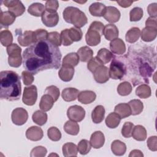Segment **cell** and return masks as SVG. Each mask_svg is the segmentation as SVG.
I'll return each mask as SVG.
<instances>
[{
  "mask_svg": "<svg viewBox=\"0 0 157 157\" xmlns=\"http://www.w3.org/2000/svg\"><path fill=\"white\" fill-rule=\"evenodd\" d=\"M61 56L58 47L48 40L39 41L32 44L23 52V67L33 75L44 70L57 69L61 65Z\"/></svg>",
  "mask_w": 157,
  "mask_h": 157,
  "instance_id": "obj_1",
  "label": "cell"
},
{
  "mask_svg": "<svg viewBox=\"0 0 157 157\" xmlns=\"http://www.w3.org/2000/svg\"><path fill=\"white\" fill-rule=\"evenodd\" d=\"M21 93L20 77L14 71L0 72V98L9 101H18Z\"/></svg>",
  "mask_w": 157,
  "mask_h": 157,
  "instance_id": "obj_2",
  "label": "cell"
},
{
  "mask_svg": "<svg viewBox=\"0 0 157 157\" xmlns=\"http://www.w3.org/2000/svg\"><path fill=\"white\" fill-rule=\"evenodd\" d=\"M63 18L66 22L71 23L76 28L84 26L88 22L85 14L79 9L75 7H67L63 12Z\"/></svg>",
  "mask_w": 157,
  "mask_h": 157,
  "instance_id": "obj_3",
  "label": "cell"
},
{
  "mask_svg": "<svg viewBox=\"0 0 157 157\" xmlns=\"http://www.w3.org/2000/svg\"><path fill=\"white\" fill-rule=\"evenodd\" d=\"M21 52V48L17 44H12L7 47V53L9 56L8 63L10 66L18 67L21 66L23 59Z\"/></svg>",
  "mask_w": 157,
  "mask_h": 157,
  "instance_id": "obj_4",
  "label": "cell"
},
{
  "mask_svg": "<svg viewBox=\"0 0 157 157\" xmlns=\"http://www.w3.org/2000/svg\"><path fill=\"white\" fill-rule=\"evenodd\" d=\"M126 74V68L121 61L115 58L112 60L109 70V77L114 80H121Z\"/></svg>",
  "mask_w": 157,
  "mask_h": 157,
  "instance_id": "obj_5",
  "label": "cell"
},
{
  "mask_svg": "<svg viewBox=\"0 0 157 157\" xmlns=\"http://www.w3.org/2000/svg\"><path fill=\"white\" fill-rule=\"evenodd\" d=\"M37 98V90L35 85H30L24 88L22 101L27 105H34Z\"/></svg>",
  "mask_w": 157,
  "mask_h": 157,
  "instance_id": "obj_6",
  "label": "cell"
},
{
  "mask_svg": "<svg viewBox=\"0 0 157 157\" xmlns=\"http://www.w3.org/2000/svg\"><path fill=\"white\" fill-rule=\"evenodd\" d=\"M67 116L72 121L80 122L85 118V110L80 105H72L69 107L67 110Z\"/></svg>",
  "mask_w": 157,
  "mask_h": 157,
  "instance_id": "obj_7",
  "label": "cell"
},
{
  "mask_svg": "<svg viewBox=\"0 0 157 157\" xmlns=\"http://www.w3.org/2000/svg\"><path fill=\"white\" fill-rule=\"evenodd\" d=\"M11 118L13 124L18 126L23 125L28 120V112L22 107L16 108L12 112Z\"/></svg>",
  "mask_w": 157,
  "mask_h": 157,
  "instance_id": "obj_8",
  "label": "cell"
},
{
  "mask_svg": "<svg viewBox=\"0 0 157 157\" xmlns=\"http://www.w3.org/2000/svg\"><path fill=\"white\" fill-rule=\"evenodd\" d=\"M2 2L8 8L9 11L13 13L16 17L21 16L25 12V7L20 1H3Z\"/></svg>",
  "mask_w": 157,
  "mask_h": 157,
  "instance_id": "obj_9",
  "label": "cell"
},
{
  "mask_svg": "<svg viewBox=\"0 0 157 157\" xmlns=\"http://www.w3.org/2000/svg\"><path fill=\"white\" fill-rule=\"evenodd\" d=\"M93 74L95 81L99 83H104L109 79V69L104 65L98 67Z\"/></svg>",
  "mask_w": 157,
  "mask_h": 157,
  "instance_id": "obj_10",
  "label": "cell"
},
{
  "mask_svg": "<svg viewBox=\"0 0 157 157\" xmlns=\"http://www.w3.org/2000/svg\"><path fill=\"white\" fill-rule=\"evenodd\" d=\"M121 13L119 10L113 6H108L105 7L104 13V18L109 22L113 23L118 21L120 18Z\"/></svg>",
  "mask_w": 157,
  "mask_h": 157,
  "instance_id": "obj_11",
  "label": "cell"
},
{
  "mask_svg": "<svg viewBox=\"0 0 157 157\" xmlns=\"http://www.w3.org/2000/svg\"><path fill=\"white\" fill-rule=\"evenodd\" d=\"M42 23L47 27H54L59 21V15L57 12L50 13L44 11L41 16Z\"/></svg>",
  "mask_w": 157,
  "mask_h": 157,
  "instance_id": "obj_12",
  "label": "cell"
},
{
  "mask_svg": "<svg viewBox=\"0 0 157 157\" xmlns=\"http://www.w3.org/2000/svg\"><path fill=\"white\" fill-rule=\"evenodd\" d=\"M101 34L97 31L88 28L85 34L86 44L90 46H96L101 42Z\"/></svg>",
  "mask_w": 157,
  "mask_h": 157,
  "instance_id": "obj_13",
  "label": "cell"
},
{
  "mask_svg": "<svg viewBox=\"0 0 157 157\" xmlns=\"http://www.w3.org/2000/svg\"><path fill=\"white\" fill-rule=\"evenodd\" d=\"M44 136L42 129L36 126L29 128L26 131V137L31 141H38L42 139Z\"/></svg>",
  "mask_w": 157,
  "mask_h": 157,
  "instance_id": "obj_14",
  "label": "cell"
},
{
  "mask_svg": "<svg viewBox=\"0 0 157 157\" xmlns=\"http://www.w3.org/2000/svg\"><path fill=\"white\" fill-rule=\"evenodd\" d=\"M110 48L113 53L123 55L126 52V45L123 40L120 38H116L111 40Z\"/></svg>",
  "mask_w": 157,
  "mask_h": 157,
  "instance_id": "obj_15",
  "label": "cell"
},
{
  "mask_svg": "<svg viewBox=\"0 0 157 157\" xmlns=\"http://www.w3.org/2000/svg\"><path fill=\"white\" fill-rule=\"evenodd\" d=\"M18 42L21 46L27 47L34 43V31H25L18 36Z\"/></svg>",
  "mask_w": 157,
  "mask_h": 157,
  "instance_id": "obj_16",
  "label": "cell"
},
{
  "mask_svg": "<svg viewBox=\"0 0 157 157\" xmlns=\"http://www.w3.org/2000/svg\"><path fill=\"white\" fill-rule=\"evenodd\" d=\"M90 142L94 148L97 149L101 148L105 142V137L103 132L100 131L93 132L90 137Z\"/></svg>",
  "mask_w": 157,
  "mask_h": 157,
  "instance_id": "obj_17",
  "label": "cell"
},
{
  "mask_svg": "<svg viewBox=\"0 0 157 157\" xmlns=\"http://www.w3.org/2000/svg\"><path fill=\"white\" fill-rule=\"evenodd\" d=\"M96 98V93L91 90H84L80 91L77 96L78 101L83 104L93 102Z\"/></svg>",
  "mask_w": 157,
  "mask_h": 157,
  "instance_id": "obj_18",
  "label": "cell"
},
{
  "mask_svg": "<svg viewBox=\"0 0 157 157\" xmlns=\"http://www.w3.org/2000/svg\"><path fill=\"white\" fill-rule=\"evenodd\" d=\"M74 68L72 66L62 65L58 72V76L64 82L71 81L74 74Z\"/></svg>",
  "mask_w": 157,
  "mask_h": 157,
  "instance_id": "obj_19",
  "label": "cell"
},
{
  "mask_svg": "<svg viewBox=\"0 0 157 157\" xmlns=\"http://www.w3.org/2000/svg\"><path fill=\"white\" fill-rule=\"evenodd\" d=\"M119 31L117 27L113 24L106 25L103 29V35L108 40H112L118 38Z\"/></svg>",
  "mask_w": 157,
  "mask_h": 157,
  "instance_id": "obj_20",
  "label": "cell"
},
{
  "mask_svg": "<svg viewBox=\"0 0 157 157\" xmlns=\"http://www.w3.org/2000/svg\"><path fill=\"white\" fill-rule=\"evenodd\" d=\"M16 16L10 11H1L0 23L1 27H8L13 24L15 20Z\"/></svg>",
  "mask_w": 157,
  "mask_h": 157,
  "instance_id": "obj_21",
  "label": "cell"
},
{
  "mask_svg": "<svg viewBox=\"0 0 157 157\" xmlns=\"http://www.w3.org/2000/svg\"><path fill=\"white\" fill-rule=\"evenodd\" d=\"M141 39L145 42H151L155 39L157 36V28L145 27L140 32Z\"/></svg>",
  "mask_w": 157,
  "mask_h": 157,
  "instance_id": "obj_22",
  "label": "cell"
},
{
  "mask_svg": "<svg viewBox=\"0 0 157 157\" xmlns=\"http://www.w3.org/2000/svg\"><path fill=\"white\" fill-rule=\"evenodd\" d=\"M54 102L53 98L50 94H44L40 99L39 108L44 112H47L52 108Z\"/></svg>",
  "mask_w": 157,
  "mask_h": 157,
  "instance_id": "obj_23",
  "label": "cell"
},
{
  "mask_svg": "<svg viewBox=\"0 0 157 157\" xmlns=\"http://www.w3.org/2000/svg\"><path fill=\"white\" fill-rule=\"evenodd\" d=\"M105 116V109L101 105H99L95 107L91 113V118L93 123L98 124L102 122Z\"/></svg>",
  "mask_w": 157,
  "mask_h": 157,
  "instance_id": "obj_24",
  "label": "cell"
},
{
  "mask_svg": "<svg viewBox=\"0 0 157 157\" xmlns=\"http://www.w3.org/2000/svg\"><path fill=\"white\" fill-rule=\"evenodd\" d=\"M79 93V91L75 88H66L62 91L61 96L64 101L71 102L75 101Z\"/></svg>",
  "mask_w": 157,
  "mask_h": 157,
  "instance_id": "obj_25",
  "label": "cell"
},
{
  "mask_svg": "<svg viewBox=\"0 0 157 157\" xmlns=\"http://www.w3.org/2000/svg\"><path fill=\"white\" fill-rule=\"evenodd\" d=\"M77 53L81 61L88 62L93 58V51L88 46H83L78 50Z\"/></svg>",
  "mask_w": 157,
  "mask_h": 157,
  "instance_id": "obj_26",
  "label": "cell"
},
{
  "mask_svg": "<svg viewBox=\"0 0 157 157\" xmlns=\"http://www.w3.org/2000/svg\"><path fill=\"white\" fill-rule=\"evenodd\" d=\"M114 111L119 115L121 118H125L131 115V108L127 103H120L117 104L115 107Z\"/></svg>",
  "mask_w": 157,
  "mask_h": 157,
  "instance_id": "obj_27",
  "label": "cell"
},
{
  "mask_svg": "<svg viewBox=\"0 0 157 157\" xmlns=\"http://www.w3.org/2000/svg\"><path fill=\"white\" fill-rule=\"evenodd\" d=\"M105 7H106L104 4L96 2L90 5L89 7V12L93 16L103 17Z\"/></svg>",
  "mask_w": 157,
  "mask_h": 157,
  "instance_id": "obj_28",
  "label": "cell"
},
{
  "mask_svg": "<svg viewBox=\"0 0 157 157\" xmlns=\"http://www.w3.org/2000/svg\"><path fill=\"white\" fill-rule=\"evenodd\" d=\"M111 150L114 155L122 156L126 151V145L124 142L119 140H115L111 144Z\"/></svg>",
  "mask_w": 157,
  "mask_h": 157,
  "instance_id": "obj_29",
  "label": "cell"
},
{
  "mask_svg": "<svg viewBox=\"0 0 157 157\" xmlns=\"http://www.w3.org/2000/svg\"><path fill=\"white\" fill-rule=\"evenodd\" d=\"M121 117L115 112H112L107 115L105 123L106 126L109 128H116L120 124Z\"/></svg>",
  "mask_w": 157,
  "mask_h": 157,
  "instance_id": "obj_30",
  "label": "cell"
},
{
  "mask_svg": "<svg viewBox=\"0 0 157 157\" xmlns=\"http://www.w3.org/2000/svg\"><path fill=\"white\" fill-rule=\"evenodd\" d=\"M147 131L145 128L142 125H137L134 126L132 136V137L138 141H144L147 138Z\"/></svg>",
  "mask_w": 157,
  "mask_h": 157,
  "instance_id": "obj_31",
  "label": "cell"
},
{
  "mask_svg": "<svg viewBox=\"0 0 157 157\" xmlns=\"http://www.w3.org/2000/svg\"><path fill=\"white\" fill-rule=\"evenodd\" d=\"M62 151L63 154L65 157L76 156L78 153V148L75 144L67 142L63 145Z\"/></svg>",
  "mask_w": 157,
  "mask_h": 157,
  "instance_id": "obj_32",
  "label": "cell"
},
{
  "mask_svg": "<svg viewBox=\"0 0 157 157\" xmlns=\"http://www.w3.org/2000/svg\"><path fill=\"white\" fill-rule=\"evenodd\" d=\"M79 57L76 53H70L67 54L63 59L62 65L69 66L74 67L79 63Z\"/></svg>",
  "mask_w": 157,
  "mask_h": 157,
  "instance_id": "obj_33",
  "label": "cell"
},
{
  "mask_svg": "<svg viewBox=\"0 0 157 157\" xmlns=\"http://www.w3.org/2000/svg\"><path fill=\"white\" fill-rule=\"evenodd\" d=\"M44 6L39 2H34L29 6L28 9V12L35 17H40L42 16L43 13L45 11Z\"/></svg>",
  "mask_w": 157,
  "mask_h": 157,
  "instance_id": "obj_34",
  "label": "cell"
},
{
  "mask_svg": "<svg viewBox=\"0 0 157 157\" xmlns=\"http://www.w3.org/2000/svg\"><path fill=\"white\" fill-rule=\"evenodd\" d=\"M140 36V29L137 27H133L127 31L125 36V39L128 42L132 44L138 40Z\"/></svg>",
  "mask_w": 157,
  "mask_h": 157,
  "instance_id": "obj_35",
  "label": "cell"
},
{
  "mask_svg": "<svg viewBox=\"0 0 157 157\" xmlns=\"http://www.w3.org/2000/svg\"><path fill=\"white\" fill-rule=\"evenodd\" d=\"M64 130L67 134L76 136L79 132V125L75 121L72 120L67 121L64 125Z\"/></svg>",
  "mask_w": 157,
  "mask_h": 157,
  "instance_id": "obj_36",
  "label": "cell"
},
{
  "mask_svg": "<svg viewBox=\"0 0 157 157\" xmlns=\"http://www.w3.org/2000/svg\"><path fill=\"white\" fill-rule=\"evenodd\" d=\"M96 57L104 64L109 63L113 58V54L108 49L105 48H101L97 53Z\"/></svg>",
  "mask_w": 157,
  "mask_h": 157,
  "instance_id": "obj_37",
  "label": "cell"
},
{
  "mask_svg": "<svg viewBox=\"0 0 157 157\" xmlns=\"http://www.w3.org/2000/svg\"><path fill=\"white\" fill-rule=\"evenodd\" d=\"M151 88L147 84H142L136 89V94L142 99H147L151 96Z\"/></svg>",
  "mask_w": 157,
  "mask_h": 157,
  "instance_id": "obj_38",
  "label": "cell"
},
{
  "mask_svg": "<svg viewBox=\"0 0 157 157\" xmlns=\"http://www.w3.org/2000/svg\"><path fill=\"white\" fill-rule=\"evenodd\" d=\"M128 104L131 108V115H136L140 114L144 109V104L139 99L131 100Z\"/></svg>",
  "mask_w": 157,
  "mask_h": 157,
  "instance_id": "obj_39",
  "label": "cell"
},
{
  "mask_svg": "<svg viewBox=\"0 0 157 157\" xmlns=\"http://www.w3.org/2000/svg\"><path fill=\"white\" fill-rule=\"evenodd\" d=\"M47 114L41 110L36 111L32 115L33 121L39 126H43L47 121Z\"/></svg>",
  "mask_w": 157,
  "mask_h": 157,
  "instance_id": "obj_40",
  "label": "cell"
},
{
  "mask_svg": "<svg viewBox=\"0 0 157 157\" xmlns=\"http://www.w3.org/2000/svg\"><path fill=\"white\" fill-rule=\"evenodd\" d=\"M0 41L1 44L4 47H8L12 44L13 36L12 33L8 30H2L0 32Z\"/></svg>",
  "mask_w": 157,
  "mask_h": 157,
  "instance_id": "obj_41",
  "label": "cell"
},
{
  "mask_svg": "<svg viewBox=\"0 0 157 157\" xmlns=\"http://www.w3.org/2000/svg\"><path fill=\"white\" fill-rule=\"evenodd\" d=\"M132 86L128 82H123L117 87V92L121 96L129 95L132 91Z\"/></svg>",
  "mask_w": 157,
  "mask_h": 157,
  "instance_id": "obj_42",
  "label": "cell"
},
{
  "mask_svg": "<svg viewBox=\"0 0 157 157\" xmlns=\"http://www.w3.org/2000/svg\"><path fill=\"white\" fill-rule=\"evenodd\" d=\"M144 12L142 8L136 7L131 10L129 12V19L131 21H139L143 17Z\"/></svg>",
  "mask_w": 157,
  "mask_h": 157,
  "instance_id": "obj_43",
  "label": "cell"
},
{
  "mask_svg": "<svg viewBox=\"0 0 157 157\" xmlns=\"http://www.w3.org/2000/svg\"><path fill=\"white\" fill-rule=\"evenodd\" d=\"M69 35L73 42L80 41L83 36V33L80 28L76 27H72L68 29Z\"/></svg>",
  "mask_w": 157,
  "mask_h": 157,
  "instance_id": "obj_44",
  "label": "cell"
},
{
  "mask_svg": "<svg viewBox=\"0 0 157 157\" xmlns=\"http://www.w3.org/2000/svg\"><path fill=\"white\" fill-rule=\"evenodd\" d=\"M78 151L81 155H86L89 153V151L91 150V145L90 142L86 140V139H82L81 140L77 145Z\"/></svg>",
  "mask_w": 157,
  "mask_h": 157,
  "instance_id": "obj_45",
  "label": "cell"
},
{
  "mask_svg": "<svg viewBox=\"0 0 157 157\" xmlns=\"http://www.w3.org/2000/svg\"><path fill=\"white\" fill-rule=\"evenodd\" d=\"M47 136L52 141H58L61 138V133L60 131L55 126L50 127L47 131Z\"/></svg>",
  "mask_w": 157,
  "mask_h": 157,
  "instance_id": "obj_46",
  "label": "cell"
},
{
  "mask_svg": "<svg viewBox=\"0 0 157 157\" xmlns=\"http://www.w3.org/2000/svg\"><path fill=\"white\" fill-rule=\"evenodd\" d=\"M48 33L47 30L44 29H38L34 31V43L47 40Z\"/></svg>",
  "mask_w": 157,
  "mask_h": 157,
  "instance_id": "obj_47",
  "label": "cell"
},
{
  "mask_svg": "<svg viewBox=\"0 0 157 157\" xmlns=\"http://www.w3.org/2000/svg\"><path fill=\"white\" fill-rule=\"evenodd\" d=\"M134 125L132 123L125 122L121 128V134L125 138H129L132 136V132Z\"/></svg>",
  "mask_w": 157,
  "mask_h": 157,
  "instance_id": "obj_48",
  "label": "cell"
},
{
  "mask_svg": "<svg viewBox=\"0 0 157 157\" xmlns=\"http://www.w3.org/2000/svg\"><path fill=\"white\" fill-rule=\"evenodd\" d=\"M47 40L56 47H59L61 45V40L60 34L56 31H53L48 33Z\"/></svg>",
  "mask_w": 157,
  "mask_h": 157,
  "instance_id": "obj_49",
  "label": "cell"
},
{
  "mask_svg": "<svg viewBox=\"0 0 157 157\" xmlns=\"http://www.w3.org/2000/svg\"><path fill=\"white\" fill-rule=\"evenodd\" d=\"M45 94H50L53 98V99L55 102L59 98L60 92H59V90L58 87H56L55 85H50L46 88V89L45 90Z\"/></svg>",
  "mask_w": 157,
  "mask_h": 157,
  "instance_id": "obj_50",
  "label": "cell"
},
{
  "mask_svg": "<svg viewBox=\"0 0 157 157\" xmlns=\"http://www.w3.org/2000/svg\"><path fill=\"white\" fill-rule=\"evenodd\" d=\"M47 152V149L42 146H37L32 149L30 156L31 157H44Z\"/></svg>",
  "mask_w": 157,
  "mask_h": 157,
  "instance_id": "obj_51",
  "label": "cell"
},
{
  "mask_svg": "<svg viewBox=\"0 0 157 157\" xmlns=\"http://www.w3.org/2000/svg\"><path fill=\"white\" fill-rule=\"evenodd\" d=\"M103 65V64L101 62V61L96 56L94 58H92L87 64V67L88 70L91 72L92 73L94 72V71L99 66Z\"/></svg>",
  "mask_w": 157,
  "mask_h": 157,
  "instance_id": "obj_52",
  "label": "cell"
},
{
  "mask_svg": "<svg viewBox=\"0 0 157 157\" xmlns=\"http://www.w3.org/2000/svg\"><path fill=\"white\" fill-rule=\"evenodd\" d=\"M59 7V2L58 1L56 0H50L47 1L45 2V10L50 12V13H54L56 12L57 9Z\"/></svg>",
  "mask_w": 157,
  "mask_h": 157,
  "instance_id": "obj_53",
  "label": "cell"
},
{
  "mask_svg": "<svg viewBox=\"0 0 157 157\" xmlns=\"http://www.w3.org/2000/svg\"><path fill=\"white\" fill-rule=\"evenodd\" d=\"M60 36H61V44H63L64 46L70 45L74 42L71 40V39L69 35L68 29H65L61 31Z\"/></svg>",
  "mask_w": 157,
  "mask_h": 157,
  "instance_id": "obj_54",
  "label": "cell"
},
{
  "mask_svg": "<svg viewBox=\"0 0 157 157\" xmlns=\"http://www.w3.org/2000/svg\"><path fill=\"white\" fill-rule=\"evenodd\" d=\"M21 78L25 85H30L34 81L33 74L27 71H24L21 73Z\"/></svg>",
  "mask_w": 157,
  "mask_h": 157,
  "instance_id": "obj_55",
  "label": "cell"
},
{
  "mask_svg": "<svg viewBox=\"0 0 157 157\" xmlns=\"http://www.w3.org/2000/svg\"><path fill=\"white\" fill-rule=\"evenodd\" d=\"M147 146L151 151H156L157 150V137L156 136L150 137L147 140Z\"/></svg>",
  "mask_w": 157,
  "mask_h": 157,
  "instance_id": "obj_56",
  "label": "cell"
},
{
  "mask_svg": "<svg viewBox=\"0 0 157 157\" xmlns=\"http://www.w3.org/2000/svg\"><path fill=\"white\" fill-rule=\"evenodd\" d=\"M104 26L103 23L101 21H94L92 22L89 27V28L96 30L98 31L101 35H103V29H104Z\"/></svg>",
  "mask_w": 157,
  "mask_h": 157,
  "instance_id": "obj_57",
  "label": "cell"
},
{
  "mask_svg": "<svg viewBox=\"0 0 157 157\" xmlns=\"http://www.w3.org/2000/svg\"><path fill=\"white\" fill-rule=\"evenodd\" d=\"M147 12L150 17H157V4L152 3L148 5L147 7Z\"/></svg>",
  "mask_w": 157,
  "mask_h": 157,
  "instance_id": "obj_58",
  "label": "cell"
},
{
  "mask_svg": "<svg viewBox=\"0 0 157 157\" xmlns=\"http://www.w3.org/2000/svg\"><path fill=\"white\" fill-rule=\"evenodd\" d=\"M146 27H151L154 28H157L156 17H148L145 21Z\"/></svg>",
  "mask_w": 157,
  "mask_h": 157,
  "instance_id": "obj_59",
  "label": "cell"
},
{
  "mask_svg": "<svg viewBox=\"0 0 157 157\" xmlns=\"http://www.w3.org/2000/svg\"><path fill=\"white\" fill-rule=\"evenodd\" d=\"M117 2L120 5V6L126 8L131 6V4L133 3L132 1H126V0H121V1H118Z\"/></svg>",
  "mask_w": 157,
  "mask_h": 157,
  "instance_id": "obj_60",
  "label": "cell"
},
{
  "mask_svg": "<svg viewBox=\"0 0 157 157\" xmlns=\"http://www.w3.org/2000/svg\"><path fill=\"white\" fill-rule=\"evenodd\" d=\"M144 156L142 152L139 150H133L131 151L130 154L129 155V157H133V156H139L142 157Z\"/></svg>",
  "mask_w": 157,
  "mask_h": 157,
  "instance_id": "obj_61",
  "label": "cell"
}]
</instances>
